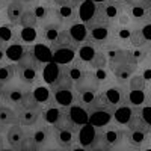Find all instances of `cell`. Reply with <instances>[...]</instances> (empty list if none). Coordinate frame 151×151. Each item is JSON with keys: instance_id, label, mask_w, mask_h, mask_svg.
<instances>
[{"instance_id": "cell-27", "label": "cell", "mask_w": 151, "mask_h": 151, "mask_svg": "<svg viewBox=\"0 0 151 151\" xmlns=\"http://www.w3.org/2000/svg\"><path fill=\"white\" fill-rule=\"evenodd\" d=\"M32 94L36 98V101L40 103L41 106L45 104L50 98H52V92H50V88H45L42 83L41 85H36L32 88Z\"/></svg>"}, {"instance_id": "cell-2", "label": "cell", "mask_w": 151, "mask_h": 151, "mask_svg": "<svg viewBox=\"0 0 151 151\" xmlns=\"http://www.w3.org/2000/svg\"><path fill=\"white\" fill-rule=\"evenodd\" d=\"M32 88L27 83H23L21 80H18L17 77L9 82L8 85H5L0 92H2V103L14 106V107H20L24 97H26L29 92H32Z\"/></svg>"}, {"instance_id": "cell-21", "label": "cell", "mask_w": 151, "mask_h": 151, "mask_svg": "<svg viewBox=\"0 0 151 151\" xmlns=\"http://www.w3.org/2000/svg\"><path fill=\"white\" fill-rule=\"evenodd\" d=\"M68 30H70V35H71V38H73L74 44L77 45V48H79V45H82V44L86 42V40H88V27H86V23L77 21V23L71 24V26L68 27Z\"/></svg>"}, {"instance_id": "cell-15", "label": "cell", "mask_w": 151, "mask_h": 151, "mask_svg": "<svg viewBox=\"0 0 151 151\" xmlns=\"http://www.w3.org/2000/svg\"><path fill=\"white\" fill-rule=\"evenodd\" d=\"M41 121V107L40 109H18V124L23 127H33Z\"/></svg>"}, {"instance_id": "cell-9", "label": "cell", "mask_w": 151, "mask_h": 151, "mask_svg": "<svg viewBox=\"0 0 151 151\" xmlns=\"http://www.w3.org/2000/svg\"><path fill=\"white\" fill-rule=\"evenodd\" d=\"M112 76L115 77V80L121 85H125L132 76L137 73V64H132V62H125V64H118V65H112L109 67Z\"/></svg>"}, {"instance_id": "cell-43", "label": "cell", "mask_w": 151, "mask_h": 151, "mask_svg": "<svg viewBox=\"0 0 151 151\" xmlns=\"http://www.w3.org/2000/svg\"><path fill=\"white\" fill-rule=\"evenodd\" d=\"M3 56H5V48H0V60L3 59Z\"/></svg>"}, {"instance_id": "cell-14", "label": "cell", "mask_w": 151, "mask_h": 151, "mask_svg": "<svg viewBox=\"0 0 151 151\" xmlns=\"http://www.w3.org/2000/svg\"><path fill=\"white\" fill-rule=\"evenodd\" d=\"M60 110H62V107L55 101L53 98H50L45 104L41 106V119L44 122L50 124V125H53L58 121V118H59Z\"/></svg>"}, {"instance_id": "cell-24", "label": "cell", "mask_w": 151, "mask_h": 151, "mask_svg": "<svg viewBox=\"0 0 151 151\" xmlns=\"http://www.w3.org/2000/svg\"><path fill=\"white\" fill-rule=\"evenodd\" d=\"M89 68L97 71V70H104V68H109V58H107V53L101 48H97L95 53L92 56V59L89 60Z\"/></svg>"}, {"instance_id": "cell-18", "label": "cell", "mask_w": 151, "mask_h": 151, "mask_svg": "<svg viewBox=\"0 0 151 151\" xmlns=\"http://www.w3.org/2000/svg\"><path fill=\"white\" fill-rule=\"evenodd\" d=\"M0 122L6 127L18 124V107L2 103L0 104Z\"/></svg>"}, {"instance_id": "cell-1", "label": "cell", "mask_w": 151, "mask_h": 151, "mask_svg": "<svg viewBox=\"0 0 151 151\" xmlns=\"http://www.w3.org/2000/svg\"><path fill=\"white\" fill-rule=\"evenodd\" d=\"M41 70H42V62L35 56L32 47L27 45L23 56L17 62V76L15 77L18 80H21L23 83H27L30 86H36V85L42 83Z\"/></svg>"}, {"instance_id": "cell-39", "label": "cell", "mask_w": 151, "mask_h": 151, "mask_svg": "<svg viewBox=\"0 0 151 151\" xmlns=\"http://www.w3.org/2000/svg\"><path fill=\"white\" fill-rule=\"evenodd\" d=\"M42 151H67V150L60 148V147H48V148H45V150H42Z\"/></svg>"}, {"instance_id": "cell-41", "label": "cell", "mask_w": 151, "mask_h": 151, "mask_svg": "<svg viewBox=\"0 0 151 151\" xmlns=\"http://www.w3.org/2000/svg\"><path fill=\"white\" fill-rule=\"evenodd\" d=\"M5 142H6V139H5V133H3V132H0V148H3V147H5Z\"/></svg>"}, {"instance_id": "cell-6", "label": "cell", "mask_w": 151, "mask_h": 151, "mask_svg": "<svg viewBox=\"0 0 151 151\" xmlns=\"http://www.w3.org/2000/svg\"><path fill=\"white\" fill-rule=\"evenodd\" d=\"M27 9V6L21 3L20 0H12L9 2L5 9H3V14H2V21L0 23H9L11 26H18L20 24V20L24 14V11Z\"/></svg>"}, {"instance_id": "cell-44", "label": "cell", "mask_w": 151, "mask_h": 151, "mask_svg": "<svg viewBox=\"0 0 151 151\" xmlns=\"http://www.w3.org/2000/svg\"><path fill=\"white\" fill-rule=\"evenodd\" d=\"M3 9H5V6H0V21H2V14H3Z\"/></svg>"}, {"instance_id": "cell-28", "label": "cell", "mask_w": 151, "mask_h": 151, "mask_svg": "<svg viewBox=\"0 0 151 151\" xmlns=\"http://www.w3.org/2000/svg\"><path fill=\"white\" fill-rule=\"evenodd\" d=\"M27 48V45H21V44H12L11 47H6L5 48V55L8 56V60L9 62H17L20 60V58L23 56L24 50Z\"/></svg>"}, {"instance_id": "cell-19", "label": "cell", "mask_w": 151, "mask_h": 151, "mask_svg": "<svg viewBox=\"0 0 151 151\" xmlns=\"http://www.w3.org/2000/svg\"><path fill=\"white\" fill-rule=\"evenodd\" d=\"M65 68H67V71L70 74V77L73 79V82L79 80L88 70H91L89 65H88L86 62H83L82 59H79V58H74L70 64L65 65Z\"/></svg>"}, {"instance_id": "cell-8", "label": "cell", "mask_w": 151, "mask_h": 151, "mask_svg": "<svg viewBox=\"0 0 151 151\" xmlns=\"http://www.w3.org/2000/svg\"><path fill=\"white\" fill-rule=\"evenodd\" d=\"M76 92H100V80L94 70H88L79 80L74 82Z\"/></svg>"}, {"instance_id": "cell-33", "label": "cell", "mask_w": 151, "mask_h": 151, "mask_svg": "<svg viewBox=\"0 0 151 151\" xmlns=\"http://www.w3.org/2000/svg\"><path fill=\"white\" fill-rule=\"evenodd\" d=\"M137 73H139L147 82L151 80V56H148L145 60L139 62V65H137Z\"/></svg>"}, {"instance_id": "cell-40", "label": "cell", "mask_w": 151, "mask_h": 151, "mask_svg": "<svg viewBox=\"0 0 151 151\" xmlns=\"http://www.w3.org/2000/svg\"><path fill=\"white\" fill-rule=\"evenodd\" d=\"M21 3H24L26 6H32L33 3H36V2H40V0H20Z\"/></svg>"}, {"instance_id": "cell-38", "label": "cell", "mask_w": 151, "mask_h": 151, "mask_svg": "<svg viewBox=\"0 0 151 151\" xmlns=\"http://www.w3.org/2000/svg\"><path fill=\"white\" fill-rule=\"evenodd\" d=\"M67 151H86V148H83L82 145H79V144H76L74 147H71L70 150H67Z\"/></svg>"}, {"instance_id": "cell-37", "label": "cell", "mask_w": 151, "mask_h": 151, "mask_svg": "<svg viewBox=\"0 0 151 151\" xmlns=\"http://www.w3.org/2000/svg\"><path fill=\"white\" fill-rule=\"evenodd\" d=\"M142 116L151 125V106H142Z\"/></svg>"}, {"instance_id": "cell-11", "label": "cell", "mask_w": 151, "mask_h": 151, "mask_svg": "<svg viewBox=\"0 0 151 151\" xmlns=\"http://www.w3.org/2000/svg\"><path fill=\"white\" fill-rule=\"evenodd\" d=\"M27 136H29V133H27L26 127H23V125H20V124L9 125V127L6 129V132H5V139H6L8 145L12 147V148L18 147L23 141H26Z\"/></svg>"}, {"instance_id": "cell-26", "label": "cell", "mask_w": 151, "mask_h": 151, "mask_svg": "<svg viewBox=\"0 0 151 151\" xmlns=\"http://www.w3.org/2000/svg\"><path fill=\"white\" fill-rule=\"evenodd\" d=\"M125 88H127V91H147L148 89V82L139 73H136L134 76L130 77V80L125 83Z\"/></svg>"}, {"instance_id": "cell-3", "label": "cell", "mask_w": 151, "mask_h": 151, "mask_svg": "<svg viewBox=\"0 0 151 151\" xmlns=\"http://www.w3.org/2000/svg\"><path fill=\"white\" fill-rule=\"evenodd\" d=\"M88 110V122L94 125V129L106 127L113 121V112L115 107L109 106H86Z\"/></svg>"}, {"instance_id": "cell-16", "label": "cell", "mask_w": 151, "mask_h": 151, "mask_svg": "<svg viewBox=\"0 0 151 151\" xmlns=\"http://www.w3.org/2000/svg\"><path fill=\"white\" fill-rule=\"evenodd\" d=\"M62 29H65L62 24H50V26H40L38 27V41H41V42H44V44H52L56 38H58V35H59V32L62 30Z\"/></svg>"}, {"instance_id": "cell-22", "label": "cell", "mask_w": 151, "mask_h": 151, "mask_svg": "<svg viewBox=\"0 0 151 151\" xmlns=\"http://www.w3.org/2000/svg\"><path fill=\"white\" fill-rule=\"evenodd\" d=\"M17 76V64L15 62H3L0 60V85L5 86L9 82H12Z\"/></svg>"}, {"instance_id": "cell-12", "label": "cell", "mask_w": 151, "mask_h": 151, "mask_svg": "<svg viewBox=\"0 0 151 151\" xmlns=\"http://www.w3.org/2000/svg\"><path fill=\"white\" fill-rule=\"evenodd\" d=\"M38 41V27H15L14 40L12 44H21V45H29Z\"/></svg>"}, {"instance_id": "cell-45", "label": "cell", "mask_w": 151, "mask_h": 151, "mask_svg": "<svg viewBox=\"0 0 151 151\" xmlns=\"http://www.w3.org/2000/svg\"><path fill=\"white\" fill-rule=\"evenodd\" d=\"M148 91H151V80L148 82Z\"/></svg>"}, {"instance_id": "cell-32", "label": "cell", "mask_w": 151, "mask_h": 151, "mask_svg": "<svg viewBox=\"0 0 151 151\" xmlns=\"http://www.w3.org/2000/svg\"><path fill=\"white\" fill-rule=\"evenodd\" d=\"M18 26H21V27H38V18L35 17V14L32 12L30 8H27L24 11Z\"/></svg>"}, {"instance_id": "cell-4", "label": "cell", "mask_w": 151, "mask_h": 151, "mask_svg": "<svg viewBox=\"0 0 151 151\" xmlns=\"http://www.w3.org/2000/svg\"><path fill=\"white\" fill-rule=\"evenodd\" d=\"M30 139L38 145V147H42V145H48V144H55V139H53V125H50L47 122H44L42 119L38 121L33 127H30ZM56 145V144H55Z\"/></svg>"}, {"instance_id": "cell-13", "label": "cell", "mask_w": 151, "mask_h": 151, "mask_svg": "<svg viewBox=\"0 0 151 151\" xmlns=\"http://www.w3.org/2000/svg\"><path fill=\"white\" fill-rule=\"evenodd\" d=\"M59 73H58V77L52 82L50 85V91H65V89H74V82L70 77V74L65 68V65H59Z\"/></svg>"}, {"instance_id": "cell-29", "label": "cell", "mask_w": 151, "mask_h": 151, "mask_svg": "<svg viewBox=\"0 0 151 151\" xmlns=\"http://www.w3.org/2000/svg\"><path fill=\"white\" fill-rule=\"evenodd\" d=\"M112 147L107 145L104 141H103V137L101 134H100L95 129V136H94V139L91 141V144L86 147V151H110Z\"/></svg>"}, {"instance_id": "cell-34", "label": "cell", "mask_w": 151, "mask_h": 151, "mask_svg": "<svg viewBox=\"0 0 151 151\" xmlns=\"http://www.w3.org/2000/svg\"><path fill=\"white\" fill-rule=\"evenodd\" d=\"M14 150H15V151H41V148L30 139V136H27V139L23 141V142H21L18 147H15Z\"/></svg>"}, {"instance_id": "cell-30", "label": "cell", "mask_w": 151, "mask_h": 151, "mask_svg": "<svg viewBox=\"0 0 151 151\" xmlns=\"http://www.w3.org/2000/svg\"><path fill=\"white\" fill-rule=\"evenodd\" d=\"M147 45H150V44L147 42V40L144 38L141 29H139V27L132 29V35H130V47H132V48H141V47H147Z\"/></svg>"}, {"instance_id": "cell-35", "label": "cell", "mask_w": 151, "mask_h": 151, "mask_svg": "<svg viewBox=\"0 0 151 151\" xmlns=\"http://www.w3.org/2000/svg\"><path fill=\"white\" fill-rule=\"evenodd\" d=\"M110 151H141V150L136 148V147H133L132 144H129V142H127V137H125V141H122L121 144H118V145H115V147H112Z\"/></svg>"}, {"instance_id": "cell-23", "label": "cell", "mask_w": 151, "mask_h": 151, "mask_svg": "<svg viewBox=\"0 0 151 151\" xmlns=\"http://www.w3.org/2000/svg\"><path fill=\"white\" fill-rule=\"evenodd\" d=\"M134 107L129 106V104H122L115 107V112H113V121H115L118 125H127L132 115H133Z\"/></svg>"}, {"instance_id": "cell-25", "label": "cell", "mask_w": 151, "mask_h": 151, "mask_svg": "<svg viewBox=\"0 0 151 151\" xmlns=\"http://www.w3.org/2000/svg\"><path fill=\"white\" fill-rule=\"evenodd\" d=\"M147 103V91H127L125 104L132 107H142Z\"/></svg>"}, {"instance_id": "cell-10", "label": "cell", "mask_w": 151, "mask_h": 151, "mask_svg": "<svg viewBox=\"0 0 151 151\" xmlns=\"http://www.w3.org/2000/svg\"><path fill=\"white\" fill-rule=\"evenodd\" d=\"M56 6V5H55ZM79 6L80 5H60L56 6L58 17L65 27H70L71 24L79 21Z\"/></svg>"}, {"instance_id": "cell-7", "label": "cell", "mask_w": 151, "mask_h": 151, "mask_svg": "<svg viewBox=\"0 0 151 151\" xmlns=\"http://www.w3.org/2000/svg\"><path fill=\"white\" fill-rule=\"evenodd\" d=\"M97 132L101 134L103 141L110 147H115V145L121 144L122 141H125V129H122V125H118L116 122L115 124L110 122L106 127L97 129Z\"/></svg>"}, {"instance_id": "cell-31", "label": "cell", "mask_w": 151, "mask_h": 151, "mask_svg": "<svg viewBox=\"0 0 151 151\" xmlns=\"http://www.w3.org/2000/svg\"><path fill=\"white\" fill-rule=\"evenodd\" d=\"M95 50H97L95 47H92L91 44L85 42V44L79 45V48H77V52H76V53L79 55V59H82L83 62H86V64H89V60L92 59Z\"/></svg>"}, {"instance_id": "cell-47", "label": "cell", "mask_w": 151, "mask_h": 151, "mask_svg": "<svg viewBox=\"0 0 151 151\" xmlns=\"http://www.w3.org/2000/svg\"><path fill=\"white\" fill-rule=\"evenodd\" d=\"M0 104H2V92H0Z\"/></svg>"}, {"instance_id": "cell-5", "label": "cell", "mask_w": 151, "mask_h": 151, "mask_svg": "<svg viewBox=\"0 0 151 151\" xmlns=\"http://www.w3.org/2000/svg\"><path fill=\"white\" fill-rule=\"evenodd\" d=\"M88 27V26H86ZM88 44L95 48H104L110 42V26H94L88 27Z\"/></svg>"}, {"instance_id": "cell-48", "label": "cell", "mask_w": 151, "mask_h": 151, "mask_svg": "<svg viewBox=\"0 0 151 151\" xmlns=\"http://www.w3.org/2000/svg\"><path fill=\"white\" fill-rule=\"evenodd\" d=\"M144 151H151V148H145V150H144Z\"/></svg>"}, {"instance_id": "cell-20", "label": "cell", "mask_w": 151, "mask_h": 151, "mask_svg": "<svg viewBox=\"0 0 151 151\" xmlns=\"http://www.w3.org/2000/svg\"><path fill=\"white\" fill-rule=\"evenodd\" d=\"M50 48H52V52H55V50H59V48H76V50H77V45L74 44L73 38H71V35H70L68 27L62 29V30L59 32L58 38H56L52 44H50Z\"/></svg>"}, {"instance_id": "cell-49", "label": "cell", "mask_w": 151, "mask_h": 151, "mask_svg": "<svg viewBox=\"0 0 151 151\" xmlns=\"http://www.w3.org/2000/svg\"><path fill=\"white\" fill-rule=\"evenodd\" d=\"M5 2H8V3H9V2H12V0H5Z\"/></svg>"}, {"instance_id": "cell-17", "label": "cell", "mask_w": 151, "mask_h": 151, "mask_svg": "<svg viewBox=\"0 0 151 151\" xmlns=\"http://www.w3.org/2000/svg\"><path fill=\"white\" fill-rule=\"evenodd\" d=\"M52 92V91H50ZM52 98L60 106V107H71L77 103V95L74 89H65V91H53Z\"/></svg>"}, {"instance_id": "cell-36", "label": "cell", "mask_w": 151, "mask_h": 151, "mask_svg": "<svg viewBox=\"0 0 151 151\" xmlns=\"http://www.w3.org/2000/svg\"><path fill=\"white\" fill-rule=\"evenodd\" d=\"M139 29H141V32H142L144 38L147 40V42H148V44H151V21H148V23L142 24V26H141Z\"/></svg>"}, {"instance_id": "cell-46", "label": "cell", "mask_w": 151, "mask_h": 151, "mask_svg": "<svg viewBox=\"0 0 151 151\" xmlns=\"http://www.w3.org/2000/svg\"><path fill=\"white\" fill-rule=\"evenodd\" d=\"M118 2H121V3H127V0H118Z\"/></svg>"}, {"instance_id": "cell-42", "label": "cell", "mask_w": 151, "mask_h": 151, "mask_svg": "<svg viewBox=\"0 0 151 151\" xmlns=\"http://www.w3.org/2000/svg\"><path fill=\"white\" fill-rule=\"evenodd\" d=\"M0 151H15L12 147H9V148H6V147H3V148H0Z\"/></svg>"}]
</instances>
